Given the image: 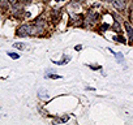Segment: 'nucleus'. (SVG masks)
I'll list each match as a JSON object with an SVG mask.
<instances>
[{
	"label": "nucleus",
	"instance_id": "nucleus-13",
	"mask_svg": "<svg viewBox=\"0 0 133 125\" xmlns=\"http://www.w3.org/2000/svg\"><path fill=\"white\" fill-rule=\"evenodd\" d=\"M55 2H63V0H55Z\"/></svg>",
	"mask_w": 133,
	"mask_h": 125
},
{
	"label": "nucleus",
	"instance_id": "nucleus-9",
	"mask_svg": "<svg viewBox=\"0 0 133 125\" xmlns=\"http://www.w3.org/2000/svg\"><path fill=\"white\" fill-rule=\"evenodd\" d=\"M106 29H108V25H106V24H104V25L102 26V30H106Z\"/></svg>",
	"mask_w": 133,
	"mask_h": 125
},
{
	"label": "nucleus",
	"instance_id": "nucleus-14",
	"mask_svg": "<svg viewBox=\"0 0 133 125\" xmlns=\"http://www.w3.org/2000/svg\"><path fill=\"white\" fill-rule=\"evenodd\" d=\"M107 2H112V0H107Z\"/></svg>",
	"mask_w": 133,
	"mask_h": 125
},
{
	"label": "nucleus",
	"instance_id": "nucleus-2",
	"mask_svg": "<svg viewBox=\"0 0 133 125\" xmlns=\"http://www.w3.org/2000/svg\"><path fill=\"white\" fill-rule=\"evenodd\" d=\"M125 30H127V33H128V35H129V42L130 43H133V27L128 24V22H125Z\"/></svg>",
	"mask_w": 133,
	"mask_h": 125
},
{
	"label": "nucleus",
	"instance_id": "nucleus-15",
	"mask_svg": "<svg viewBox=\"0 0 133 125\" xmlns=\"http://www.w3.org/2000/svg\"><path fill=\"white\" fill-rule=\"evenodd\" d=\"M44 2H48V0H44Z\"/></svg>",
	"mask_w": 133,
	"mask_h": 125
},
{
	"label": "nucleus",
	"instance_id": "nucleus-11",
	"mask_svg": "<svg viewBox=\"0 0 133 125\" xmlns=\"http://www.w3.org/2000/svg\"><path fill=\"white\" fill-rule=\"evenodd\" d=\"M22 3H29V0H21Z\"/></svg>",
	"mask_w": 133,
	"mask_h": 125
},
{
	"label": "nucleus",
	"instance_id": "nucleus-12",
	"mask_svg": "<svg viewBox=\"0 0 133 125\" xmlns=\"http://www.w3.org/2000/svg\"><path fill=\"white\" fill-rule=\"evenodd\" d=\"M8 2H11V3H13V2H15V0H8Z\"/></svg>",
	"mask_w": 133,
	"mask_h": 125
},
{
	"label": "nucleus",
	"instance_id": "nucleus-7",
	"mask_svg": "<svg viewBox=\"0 0 133 125\" xmlns=\"http://www.w3.org/2000/svg\"><path fill=\"white\" fill-rule=\"evenodd\" d=\"M8 55H9V56H11V57H13V59H18V57H20V56H18V55H17V53H12V52H9V53H8Z\"/></svg>",
	"mask_w": 133,
	"mask_h": 125
},
{
	"label": "nucleus",
	"instance_id": "nucleus-10",
	"mask_svg": "<svg viewBox=\"0 0 133 125\" xmlns=\"http://www.w3.org/2000/svg\"><path fill=\"white\" fill-rule=\"evenodd\" d=\"M130 20H132V21H133V11H132V12H130Z\"/></svg>",
	"mask_w": 133,
	"mask_h": 125
},
{
	"label": "nucleus",
	"instance_id": "nucleus-3",
	"mask_svg": "<svg viewBox=\"0 0 133 125\" xmlns=\"http://www.w3.org/2000/svg\"><path fill=\"white\" fill-rule=\"evenodd\" d=\"M114 30H115L116 33H120V25H119L117 22H115V24H114Z\"/></svg>",
	"mask_w": 133,
	"mask_h": 125
},
{
	"label": "nucleus",
	"instance_id": "nucleus-6",
	"mask_svg": "<svg viewBox=\"0 0 133 125\" xmlns=\"http://www.w3.org/2000/svg\"><path fill=\"white\" fill-rule=\"evenodd\" d=\"M115 40H119L120 43H125V39H124L123 37H116V38H115Z\"/></svg>",
	"mask_w": 133,
	"mask_h": 125
},
{
	"label": "nucleus",
	"instance_id": "nucleus-4",
	"mask_svg": "<svg viewBox=\"0 0 133 125\" xmlns=\"http://www.w3.org/2000/svg\"><path fill=\"white\" fill-rule=\"evenodd\" d=\"M0 7H2V8H7V7H8V4H7L5 0H0Z\"/></svg>",
	"mask_w": 133,
	"mask_h": 125
},
{
	"label": "nucleus",
	"instance_id": "nucleus-8",
	"mask_svg": "<svg viewBox=\"0 0 133 125\" xmlns=\"http://www.w3.org/2000/svg\"><path fill=\"white\" fill-rule=\"evenodd\" d=\"M50 78H60V76H56V74H51V76H48Z\"/></svg>",
	"mask_w": 133,
	"mask_h": 125
},
{
	"label": "nucleus",
	"instance_id": "nucleus-5",
	"mask_svg": "<svg viewBox=\"0 0 133 125\" xmlns=\"http://www.w3.org/2000/svg\"><path fill=\"white\" fill-rule=\"evenodd\" d=\"M13 47H16V48H21V50H22V48H25V46H24L22 43H15V44H13Z\"/></svg>",
	"mask_w": 133,
	"mask_h": 125
},
{
	"label": "nucleus",
	"instance_id": "nucleus-1",
	"mask_svg": "<svg viewBox=\"0 0 133 125\" xmlns=\"http://www.w3.org/2000/svg\"><path fill=\"white\" fill-rule=\"evenodd\" d=\"M114 7L119 11L125 9V0H114Z\"/></svg>",
	"mask_w": 133,
	"mask_h": 125
}]
</instances>
